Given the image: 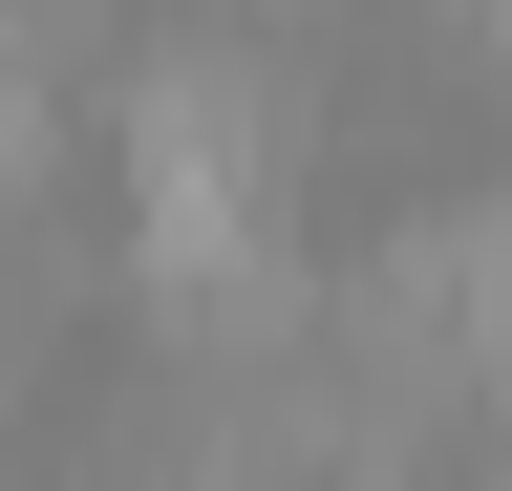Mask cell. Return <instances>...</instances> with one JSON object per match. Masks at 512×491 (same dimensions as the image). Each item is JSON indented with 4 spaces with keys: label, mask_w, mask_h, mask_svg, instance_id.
<instances>
[{
    "label": "cell",
    "mask_w": 512,
    "mask_h": 491,
    "mask_svg": "<svg viewBox=\"0 0 512 491\" xmlns=\"http://www.w3.org/2000/svg\"><path fill=\"white\" fill-rule=\"evenodd\" d=\"M320 129H342V107H320L299 43H256V0L128 43V193H150V257H235V235H278V193L320 171Z\"/></svg>",
    "instance_id": "1"
},
{
    "label": "cell",
    "mask_w": 512,
    "mask_h": 491,
    "mask_svg": "<svg viewBox=\"0 0 512 491\" xmlns=\"http://www.w3.org/2000/svg\"><path fill=\"white\" fill-rule=\"evenodd\" d=\"M43 171H64V65L0 22V214H43Z\"/></svg>",
    "instance_id": "2"
}]
</instances>
